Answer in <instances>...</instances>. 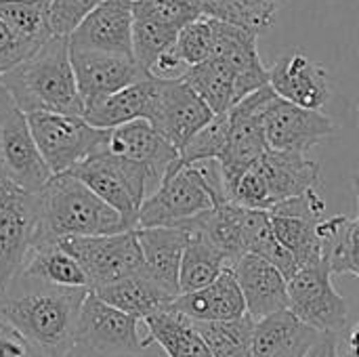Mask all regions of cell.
I'll return each instance as SVG.
<instances>
[{"mask_svg":"<svg viewBox=\"0 0 359 357\" xmlns=\"http://www.w3.org/2000/svg\"><path fill=\"white\" fill-rule=\"evenodd\" d=\"M154 80L156 90L147 122L181 154L215 114L185 80Z\"/></svg>","mask_w":359,"mask_h":357,"instance_id":"12","label":"cell"},{"mask_svg":"<svg viewBox=\"0 0 359 357\" xmlns=\"http://www.w3.org/2000/svg\"><path fill=\"white\" fill-rule=\"evenodd\" d=\"M227 141H229V114H217L183 147L181 166H191V164H200L206 160L221 162L227 149Z\"/></svg>","mask_w":359,"mask_h":357,"instance_id":"35","label":"cell"},{"mask_svg":"<svg viewBox=\"0 0 359 357\" xmlns=\"http://www.w3.org/2000/svg\"><path fill=\"white\" fill-rule=\"evenodd\" d=\"M269 86L280 99L316 112H320L330 99L328 69L301 53L276 61L269 69Z\"/></svg>","mask_w":359,"mask_h":357,"instance_id":"19","label":"cell"},{"mask_svg":"<svg viewBox=\"0 0 359 357\" xmlns=\"http://www.w3.org/2000/svg\"><path fill=\"white\" fill-rule=\"evenodd\" d=\"M17 107H15V103H13V99H11V95H8V90L4 88V84L0 82V120H4L8 114H13Z\"/></svg>","mask_w":359,"mask_h":357,"instance_id":"45","label":"cell"},{"mask_svg":"<svg viewBox=\"0 0 359 357\" xmlns=\"http://www.w3.org/2000/svg\"><path fill=\"white\" fill-rule=\"evenodd\" d=\"M179 29L158 23L154 19L137 17L133 23V57L139 63V67L149 76L151 65L162 57L166 50H170L177 42Z\"/></svg>","mask_w":359,"mask_h":357,"instance_id":"34","label":"cell"},{"mask_svg":"<svg viewBox=\"0 0 359 357\" xmlns=\"http://www.w3.org/2000/svg\"><path fill=\"white\" fill-rule=\"evenodd\" d=\"M183 80L210 107V112L227 114L236 103V72L225 59H208L187 69Z\"/></svg>","mask_w":359,"mask_h":357,"instance_id":"30","label":"cell"},{"mask_svg":"<svg viewBox=\"0 0 359 357\" xmlns=\"http://www.w3.org/2000/svg\"><path fill=\"white\" fill-rule=\"evenodd\" d=\"M0 82L8 90L15 107L25 116L84 114V101L72 67L69 38L50 36L29 59L0 76Z\"/></svg>","mask_w":359,"mask_h":357,"instance_id":"2","label":"cell"},{"mask_svg":"<svg viewBox=\"0 0 359 357\" xmlns=\"http://www.w3.org/2000/svg\"><path fill=\"white\" fill-rule=\"evenodd\" d=\"M88 292L57 288L19 274L0 290V320L42 356L65 357L76 345L78 318Z\"/></svg>","mask_w":359,"mask_h":357,"instance_id":"1","label":"cell"},{"mask_svg":"<svg viewBox=\"0 0 359 357\" xmlns=\"http://www.w3.org/2000/svg\"><path fill=\"white\" fill-rule=\"evenodd\" d=\"M246 208L236 202H223L204 215L183 223L196 231H200L225 259L233 269L236 263L246 257V236H244Z\"/></svg>","mask_w":359,"mask_h":357,"instance_id":"26","label":"cell"},{"mask_svg":"<svg viewBox=\"0 0 359 357\" xmlns=\"http://www.w3.org/2000/svg\"><path fill=\"white\" fill-rule=\"evenodd\" d=\"M21 274L38 282L57 286V288L90 290L86 274L82 271L80 263L59 242H44L36 246V250L29 255Z\"/></svg>","mask_w":359,"mask_h":357,"instance_id":"29","label":"cell"},{"mask_svg":"<svg viewBox=\"0 0 359 357\" xmlns=\"http://www.w3.org/2000/svg\"><path fill=\"white\" fill-rule=\"evenodd\" d=\"M355 196H358V204H359V173H358V177H355Z\"/></svg>","mask_w":359,"mask_h":357,"instance_id":"47","label":"cell"},{"mask_svg":"<svg viewBox=\"0 0 359 357\" xmlns=\"http://www.w3.org/2000/svg\"><path fill=\"white\" fill-rule=\"evenodd\" d=\"M143 324L147 328L143 349L156 343L168 357H212L206 343L198 335L194 322L172 307L149 316L147 320H143Z\"/></svg>","mask_w":359,"mask_h":357,"instance_id":"27","label":"cell"},{"mask_svg":"<svg viewBox=\"0 0 359 357\" xmlns=\"http://www.w3.org/2000/svg\"><path fill=\"white\" fill-rule=\"evenodd\" d=\"M25 118L53 177L67 175L84 160L107 149L109 130L90 126L82 116L29 114Z\"/></svg>","mask_w":359,"mask_h":357,"instance_id":"7","label":"cell"},{"mask_svg":"<svg viewBox=\"0 0 359 357\" xmlns=\"http://www.w3.org/2000/svg\"><path fill=\"white\" fill-rule=\"evenodd\" d=\"M324 208H326V204H324L322 196L316 189H311V191H307L303 196H297L292 200H286V202L273 206L267 213H271V215H284V217H303V219L322 221Z\"/></svg>","mask_w":359,"mask_h":357,"instance_id":"41","label":"cell"},{"mask_svg":"<svg viewBox=\"0 0 359 357\" xmlns=\"http://www.w3.org/2000/svg\"><path fill=\"white\" fill-rule=\"evenodd\" d=\"M59 244L80 263L90 290L145 271L135 231L97 238H67Z\"/></svg>","mask_w":359,"mask_h":357,"instance_id":"10","label":"cell"},{"mask_svg":"<svg viewBox=\"0 0 359 357\" xmlns=\"http://www.w3.org/2000/svg\"><path fill=\"white\" fill-rule=\"evenodd\" d=\"M179 227H185L189 234L181 259V271H179V290L181 295H187L210 286L225 269L231 267L227 265V259L200 231L187 225H179Z\"/></svg>","mask_w":359,"mask_h":357,"instance_id":"28","label":"cell"},{"mask_svg":"<svg viewBox=\"0 0 359 357\" xmlns=\"http://www.w3.org/2000/svg\"><path fill=\"white\" fill-rule=\"evenodd\" d=\"M135 15L183 29L200 17L194 0H135Z\"/></svg>","mask_w":359,"mask_h":357,"instance_id":"37","label":"cell"},{"mask_svg":"<svg viewBox=\"0 0 359 357\" xmlns=\"http://www.w3.org/2000/svg\"><path fill=\"white\" fill-rule=\"evenodd\" d=\"M90 292H95L101 301L133 316L139 322L147 320L158 311L168 309L175 303V297L168 295L158 282H154L145 271L128 276L124 280H118Z\"/></svg>","mask_w":359,"mask_h":357,"instance_id":"25","label":"cell"},{"mask_svg":"<svg viewBox=\"0 0 359 357\" xmlns=\"http://www.w3.org/2000/svg\"><path fill=\"white\" fill-rule=\"evenodd\" d=\"M307 357H341L339 356V335H320L318 343L311 347Z\"/></svg>","mask_w":359,"mask_h":357,"instance_id":"43","label":"cell"},{"mask_svg":"<svg viewBox=\"0 0 359 357\" xmlns=\"http://www.w3.org/2000/svg\"><path fill=\"white\" fill-rule=\"evenodd\" d=\"M0 177L27 194H42L53 179L19 109L0 120Z\"/></svg>","mask_w":359,"mask_h":357,"instance_id":"13","label":"cell"},{"mask_svg":"<svg viewBox=\"0 0 359 357\" xmlns=\"http://www.w3.org/2000/svg\"><path fill=\"white\" fill-rule=\"evenodd\" d=\"M42 242L40 196L0 177V290L17 278Z\"/></svg>","mask_w":359,"mask_h":357,"instance_id":"8","label":"cell"},{"mask_svg":"<svg viewBox=\"0 0 359 357\" xmlns=\"http://www.w3.org/2000/svg\"><path fill=\"white\" fill-rule=\"evenodd\" d=\"M67 175L82 181L95 196L111 206L130 231L137 229L139 210L151 196L149 170L143 164L114 156L105 149L84 160Z\"/></svg>","mask_w":359,"mask_h":357,"instance_id":"6","label":"cell"},{"mask_svg":"<svg viewBox=\"0 0 359 357\" xmlns=\"http://www.w3.org/2000/svg\"><path fill=\"white\" fill-rule=\"evenodd\" d=\"M170 307L191 322H225L248 314L233 269H225L206 288L179 295Z\"/></svg>","mask_w":359,"mask_h":357,"instance_id":"22","label":"cell"},{"mask_svg":"<svg viewBox=\"0 0 359 357\" xmlns=\"http://www.w3.org/2000/svg\"><path fill=\"white\" fill-rule=\"evenodd\" d=\"M72 48V46H69ZM72 67L76 76V84L84 107L105 99L135 82L149 78L135 57L114 55V53H97V50H74L72 48Z\"/></svg>","mask_w":359,"mask_h":357,"instance_id":"16","label":"cell"},{"mask_svg":"<svg viewBox=\"0 0 359 357\" xmlns=\"http://www.w3.org/2000/svg\"><path fill=\"white\" fill-rule=\"evenodd\" d=\"M107 151L149 170L151 194L160 187L164 177L181 162L179 149H175L147 120H135L109 130Z\"/></svg>","mask_w":359,"mask_h":357,"instance_id":"18","label":"cell"},{"mask_svg":"<svg viewBox=\"0 0 359 357\" xmlns=\"http://www.w3.org/2000/svg\"><path fill=\"white\" fill-rule=\"evenodd\" d=\"M42 242H61L67 238H97L130 231L124 219L95 196L82 181L59 175L42 189Z\"/></svg>","mask_w":359,"mask_h":357,"instance_id":"4","label":"cell"},{"mask_svg":"<svg viewBox=\"0 0 359 357\" xmlns=\"http://www.w3.org/2000/svg\"><path fill=\"white\" fill-rule=\"evenodd\" d=\"M46 42V40H44ZM42 44L17 36L6 23L0 21V76L29 59Z\"/></svg>","mask_w":359,"mask_h":357,"instance_id":"39","label":"cell"},{"mask_svg":"<svg viewBox=\"0 0 359 357\" xmlns=\"http://www.w3.org/2000/svg\"><path fill=\"white\" fill-rule=\"evenodd\" d=\"M105 0H50L48 27L53 36L69 38L78 25Z\"/></svg>","mask_w":359,"mask_h":357,"instance_id":"38","label":"cell"},{"mask_svg":"<svg viewBox=\"0 0 359 357\" xmlns=\"http://www.w3.org/2000/svg\"><path fill=\"white\" fill-rule=\"evenodd\" d=\"M145 274L158 282L168 295L175 299L181 295L179 290V271L183 250L187 246V229L185 227H149V229H135Z\"/></svg>","mask_w":359,"mask_h":357,"instance_id":"21","label":"cell"},{"mask_svg":"<svg viewBox=\"0 0 359 357\" xmlns=\"http://www.w3.org/2000/svg\"><path fill=\"white\" fill-rule=\"evenodd\" d=\"M194 326L212 357H252L257 322L248 314L225 322H194Z\"/></svg>","mask_w":359,"mask_h":357,"instance_id":"31","label":"cell"},{"mask_svg":"<svg viewBox=\"0 0 359 357\" xmlns=\"http://www.w3.org/2000/svg\"><path fill=\"white\" fill-rule=\"evenodd\" d=\"M290 311L320 335H339L347 326V301L332 286L326 261L301 267L288 282Z\"/></svg>","mask_w":359,"mask_h":357,"instance_id":"11","label":"cell"},{"mask_svg":"<svg viewBox=\"0 0 359 357\" xmlns=\"http://www.w3.org/2000/svg\"><path fill=\"white\" fill-rule=\"evenodd\" d=\"M177 55L187 63V67L200 65L215 57V27L212 19H196L177 34L175 42Z\"/></svg>","mask_w":359,"mask_h":357,"instance_id":"36","label":"cell"},{"mask_svg":"<svg viewBox=\"0 0 359 357\" xmlns=\"http://www.w3.org/2000/svg\"><path fill=\"white\" fill-rule=\"evenodd\" d=\"M318 339V330L301 322L290 309H284L257 322L252 357H307Z\"/></svg>","mask_w":359,"mask_h":357,"instance_id":"23","label":"cell"},{"mask_svg":"<svg viewBox=\"0 0 359 357\" xmlns=\"http://www.w3.org/2000/svg\"><path fill=\"white\" fill-rule=\"evenodd\" d=\"M233 274L240 284L246 311L255 322L290 307L288 282L269 261L257 255H246L236 263Z\"/></svg>","mask_w":359,"mask_h":357,"instance_id":"20","label":"cell"},{"mask_svg":"<svg viewBox=\"0 0 359 357\" xmlns=\"http://www.w3.org/2000/svg\"><path fill=\"white\" fill-rule=\"evenodd\" d=\"M280 2L282 0H236L233 25H240L255 34H261L265 27L271 25Z\"/></svg>","mask_w":359,"mask_h":357,"instance_id":"40","label":"cell"},{"mask_svg":"<svg viewBox=\"0 0 359 357\" xmlns=\"http://www.w3.org/2000/svg\"><path fill=\"white\" fill-rule=\"evenodd\" d=\"M320 181L318 162L292 151H265L231 187L229 202L252 210L273 206L316 189Z\"/></svg>","mask_w":359,"mask_h":357,"instance_id":"5","label":"cell"},{"mask_svg":"<svg viewBox=\"0 0 359 357\" xmlns=\"http://www.w3.org/2000/svg\"><path fill=\"white\" fill-rule=\"evenodd\" d=\"M0 357H46L27 343L15 328L0 320Z\"/></svg>","mask_w":359,"mask_h":357,"instance_id":"42","label":"cell"},{"mask_svg":"<svg viewBox=\"0 0 359 357\" xmlns=\"http://www.w3.org/2000/svg\"><path fill=\"white\" fill-rule=\"evenodd\" d=\"M133 23L135 0H105L69 36V46L133 57Z\"/></svg>","mask_w":359,"mask_h":357,"instance_id":"17","label":"cell"},{"mask_svg":"<svg viewBox=\"0 0 359 357\" xmlns=\"http://www.w3.org/2000/svg\"><path fill=\"white\" fill-rule=\"evenodd\" d=\"M271 225H273V234L280 240V244L292 252V257L297 259V263L301 267L324 261L322 240L318 234L320 221L303 219V217L271 215Z\"/></svg>","mask_w":359,"mask_h":357,"instance_id":"32","label":"cell"},{"mask_svg":"<svg viewBox=\"0 0 359 357\" xmlns=\"http://www.w3.org/2000/svg\"><path fill=\"white\" fill-rule=\"evenodd\" d=\"M263 126L269 149L303 156L337 130L334 122L326 114L288 103L280 97L269 103Z\"/></svg>","mask_w":359,"mask_h":357,"instance_id":"15","label":"cell"},{"mask_svg":"<svg viewBox=\"0 0 359 357\" xmlns=\"http://www.w3.org/2000/svg\"><path fill=\"white\" fill-rule=\"evenodd\" d=\"M76 343L109 356H137L143 349L139 320L107 305L95 292H88L80 309Z\"/></svg>","mask_w":359,"mask_h":357,"instance_id":"14","label":"cell"},{"mask_svg":"<svg viewBox=\"0 0 359 357\" xmlns=\"http://www.w3.org/2000/svg\"><path fill=\"white\" fill-rule=\"evenodd\" d=\"M48 8L50 0H0V21L17 36L42 44L53 36L48 27Z\"/></svg>","mask_w":359,"mask_h":357,"instance_id":"33","label":"cell"},{"mask_svg":"<svg viewBox=\"0 0 359 357\" xmlns=\"http://www.w3.org/2000/svg\"><path fill=\"white\" fill-rule=\"evenodd\" d=\"M229 202L217 160H206L191 166L181 162L164 177L160 187L143 202L137 229L179 227L217 204Z\"/></svg>","mask_w":359,"mask_h":357,"instance_id":"3","label":"cell"},{"mask_svg":"<svg viewBox=\"0 0 359 357\" xmlns=\"http://www.w3.org/2000/svg\"><path fill=\"white\" fill-rule=\"evenodd\" d=\"M349 351H351V357H359V324L353 326L349 335Z\"/></svg>","mask_w":359,"mask_h":357,"instance_id":"46","label":"cell"},{"mask_svg":"<svg viewBox=\"0 0 359 357\" xmlns=\"http://www.w3.org/2000/svg\"><path fill=\"white\" fill-rule=\"evenodd\" d=\"M65 357H137V356H109V353H101V351H95L90 347H84V345H74Z\"/></svg>","mask_w":359,"mask_h":357,"instance_id":"44","label":"cell"},{"mask_svg":"<svg viewBox=\"0 0 359 357\" xmlns=\"http://www.w3.org/2000/svg\"><path fill=\"white\" fill-rule=\"evenodd\" d=\"M278 95L267 84L240 103H236L229 114V141L225 156L221 158V175L225 183V194L229 200V191L236 185V181L265 154L269 151L267 139H265V126L263 118L269 107V103Z\"/></svg>","mask_w":359,"mask_h":357,"instance_id":"9","label":"cell"},{"mask_svg":"<svg viewBox=\"0 0 359 357\" xmlns=\"http://www.w3.org/2000/svg\"><path fill=\"white\" fill-rule=\"evenodd\" d=\"M154 90L156 80L149 76L105 99L86 105L82 118L99 130H114L135 120H147L154 103Z\"/></svg>","mask_w":359,"mask_h":357,"instance_id":"24","label":"cell"}]
</instances>
